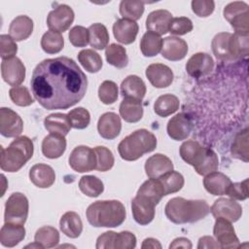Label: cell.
<instances>
[{"label":"cell","instance_id":"cell-58","mask_svg":"<svg viewBox=\"0 0 249 249\" xmlns=\"http://www.w3.org/2000/svg\"><path fill=\"white\" fill-rule=\"evenodd\" d=\"M193 247L190 239L186 238V237H178L175 238L171 244L169 245V248H187V249H191Z\"/></svg>","mask_w":249,"mask_h":249},{"label":"cell","instance_id":"cell-23","mask_svg":"<svg viewBox=\"0 0 249 249\" xmlns=\"http://www.w3.org/2000/svg\"><path fill=\"white\" fill-rule=\"evenodd\" d=\"M171 170H173L171 160L162 154H155L145 162V171L150 178L158 179Z\"/></svg>","mask_w":249,"mask_h":249},{"label":"cell","instance_id":"cell-16","mask_svg":"<svg viewBox=\"0 0 249 249\" xmlns=\"http://www.w3.org/2000/svg\"><path fill=\"white\" fill-rule=\"evenodd\" d=\"M213 68V58L205 53H196L193 54L186 64V70L188 74L194 78L204 77L210 74Z\"/></svg>","mask_w":249,"mask_h":249},{"label":"cell","instance_id":"cell-44","mask_svg":"<svg viewBox=\"0 0 249 249\" xmlns=\"http://www.w3.org/2000/svg\"><path fill=\"white\" fill-rule=\"evenodd\" d=\"M158 179H160V181L163 187L165 196L179 192L183 188L184 183H185L183 175L181 173H179L177 171H173V170L165 173L164 175H162L161 177H160Z\"/></svg>","mask_w":249,"mask_h":249},{"label":"cell","instance_id":"cell-40","mask_svg":"<svg viewBox=\"0 0 249 249\" xmlns=\"http://www.w3.org/2000/svg\"><path fill=\"white\" fill-rule=\"evenodd\" d=\"M79 188L83 194L89 197H96L104 191L103 182L93 175H85L81 177Z\"/></svg>","mask_w":249,"mask_h":249},{"label":"cell","instance_id":"cell-12","mask_svg":"<svg viewBox=\"0 0 249 249\" xmlns=\"http://www.w3.org/2000/svg\"><path fill=\"white\" fill-rule=\"evenodd\" d=\"M213 234L221 248H238L240 242L230 221L224 218H216Z\"/></svg>","mask_w":249,"mask_h":249},{"label":"cell","instance_id":"cell-35","mask_svg":"<svg viewBox=\"0 0 249 249\" xmlns=\"http://www.w3.org/2000/svg\"><path fill=\"white\" fill-rule=\"evenodd\" d=\"M89 43L95 50L107 48L109 42V33L106 26L102 23H93L89 28Z\"/></svg>","mask_w":249,"mask_h":249},{"label":"cell","instance_id":"cell-34","mask_svg":"<svg viewBox=\"0 0 249 249\" xmlns=\"http://www.w3.org/2000/svg\"><path fill=\"white\" fill-rule=\"evenodd\" d=\"M137 196H143L157 205L165 196V194L160 179L150 178L140 186L137 191Z\"/></svg>","mask_w":249,"mask_h":249},{"label":"cell","instance_id":"cell-25","mask_svg":"<svg viewBox=\"0 0 249 249\" xmlns=\"http://www.w3.org/2000/svg\"><path fill=\"white\" fill-rule=\"evenodd\" d=\"M30 181L38 188H50L55 181V173L52 166L45 163L34 164L29 170Z\"/></svg>","mask_w":249,"mask_h":249},{"label":"cell","instance_id":"cell-31","mask_svg":"<svg viewBox=\"0 0 249 249\" xmlns=\"http://www.w3.org/2000/svg\"><path fill=\"white\" fill-rule=\"evenodd\" d=\"M60 231L70 238H77L83 231V222L74 211L64 213L59 221Z\"/></svg>","mask_w":249,"mask_h":249},{"label":"cell","instance_id":"cell-54","mask_svg":"<svg viewBox=\"0 0 249 249\" xmlns=\"http://www.w3.org/2000/svg\"><path fill=\"white\" fill-rule=\"evenodd\" d=\"M227 195L234 200L246 199L248 197V179L238 183H231Z\"/></svg>","mask_w":249,"mask_h":249},{"label":"cell","instance_id":"cell-39","mask_svg":"<svg viewBox=\"0 0 249 249\" xmlns=\"http://www.w3.org/2000/svg\"><path fill=\"white\" fill-rule=\"evenodd\" d=\"M64 46V40L59 32L49 30L42 36L41 47L43 51L49 54L59 53Z\"/></svg>","mask_w":249,"mask_h":249},{"label":"cell","instance_id":"cell-47","mask_svg":"<svg viewBox=\"0 0 249 249\" xmlns=\"http://www.w3.org/2000/svg\"><path fill=\"white\" fill-rule=\"evenodd\" d=\"M118 87L113 81L106 80L101 83L98 88V97L100 101L106 105H110L116 102L118 99Z\"/></svg>","mask_w":249,"mask_h":249},{"label":"cell","instance_id":"cell-46","mask_svg":"<svg viewBox=\"0 0 249 249\" xmlns=\"http://www.w3.org/2000/svg\"><path fill=\"white\" fill-rule=\"evenodd\" d=\"M96 156V167L95 169L101 172L110 170L115 162L113 153L111 150L104 146H97L93 148Z\"/></svg>","mask_w":249,"mask_h":249},{"label":"cell","instance_id":"cell-17","mask_svg":"<svg viewBox=\"0 0 249 249\" xmlns=\"http://www.w3.org/2000/svg\"><path fill=\"white\" fill-rule=\"evenodd\" d=\"M146 77L155 88L163 89L171 85L174 75L167 65L162 63H153L147 67Z\"/></svg>","mask_w":249,"mask_h":249},{"label":"cell","instance_id":"cell-6","mask_svg":"<svg viewBox=\"0 0 249 249\" xmlns=\"http://www.w3.org/2000/svg\"><path fill=\"white\" fill-rule=\"evenodd\" d=\"M156 147V136L148 129L140 128L124 137L119 143L118 152L123 160L133 161L144 154L153 152Z\"/></svg>","mask_w":249,"mask_h":249},{"label":"cell","instance_id":"cell-5","mask_svg":"<svg viewBox=\"0 0 249 249\" xmlns=\"http://www.w3.org/2000/svg\"><path fill=\"white\" fill-rule=\"evenodd\" d=\"M212 51L217 59L232 61L248 55V36L221 32L212 40Z\"/></svg>","mask_w":249,"mask_h":249},{"label":"cell","instance_id":"cell-20","mask_svg":"<svg viewBox=\"0 0 249 249\" xmlns=\"http://www.w3.org/2000/svg\"><path fill=\"white\" fill-rule=\"evenodd\" d=\"M161 55L171 61H177L183 59L188 53V45L185 40L175 37L168 36L162 40Z\"/></svg>","mask_w":249,"mask_h":249},{"label":"cell","instance_id":"cell-28","mask_svg":"<svg viewBox=\"0 0 249 249\" xmlns=\"http://www.w3.org/2000/svg\"><path fill=\"white\" fill-rule=\"evenodd\" d=\"M25 237L23 225L5 223L0 231V242L5 247H14Z\"/></svg>","mask_w":249,"mask_h":249},{"label":"cell","instance_id":"cell-3","mask_svg":"<svg viewBox=\"0 0 249 249\" xmlns=\"http://www.w3.org/2000/svg\"><path fill=\"white\" fill-rule=\"evenodd\" d=\"M86 215L89 223L95 228H116L124 223L126 212L119 200H98L88 207Z\"/></svg>","mask_w":249,"mask_h":249},{"label":"cell","instance_id":"cell-13","mask_svg":"<svg viewBox=\"0 0 249 249\" xmlns=\"http://www.w3.org/2000/svg\"><path fill=\"white\" fill-rule=\"evenodd\" d=\"M210 212L216 218H224L230 222H236L241 218L242 207L232 198L221 197L214 201Z\"/></svg>","mask_w":249,"mask_h":249},{"label":"cell","instance_id":"cell-1","mask_svg":"<svg viewBox=\"0 0 249 249\" xmlns=\"http://www.w3.org/2000/svg\"><path fill=\"white\" fill-rule=\"evenodd\" d=\"M30 86L34 98L45 109H68L85 96L88 78L74 59L58 56L37 64Z\"/></svg>","mask_w":249,"mask_h":249},{"label":"cell","instance_id":"cell-2","mask_svg":"<svg viewBox=\"0 0 249 249\" xmlns=\"http://www.w3.org/2000/svg\"><path fill=\"white\" fill-rule=\"evenodd\" d=\"M165 216L174 224L196 223L210 213V207L201 199H186L173 197L164 208Z\"/></svg>","mask_w":249,"mask_h":249},{"label":"cell","instance_id":"cell-8","mask_svg":"<svg viewBox=\"0 0 249 249\" xmlns=\"http://www.w3.org/2000/svg\"><path fill=\"white\" fill-rule=\"evenodd\" d=\"M224 18L231 23L235 34L248 36L249 33V10L248 5L242 1L229 3L224 8Z\"/></svg>","mask_w":249,"mask_h":249},{"label":"cell","instance_id":"cell-22","mask_svg":"<svg viewBox=\"0 0 249 249\" xmlns=\"http://www.w3.org/2000/svg\"><path fill=\"white\" fill-rule=\"evenodd\" d=\"M122 129L121 118L113 112H107L101 115L97 123V130L101 137L105 139L116 138Z\"/></svg>","mask_w":249,"mask_h":249},{"label":"cell","instance_id":"cell-59","mask_svg":"<svg viewBox=\"0 0 249 249\" xmlns=\"http://www.w3.org/2000/svg\"><path fill=\"white\" fill-rule=\"evenodd\" d=\"M141 248L142 249H146V248H159V249H160L161 245L159 242V240H157L155 238H152V237H149V238H146V239L143 240Z\"/></svg>","mask_w":249,"mask_h":249},{"label":"cell","instance_id":"cell-27","mask_svg":"<svg viewBox=\"0 0 249 249\" xmlns=\"http://www.w3.org/2000/svg\"><path fill=\"white\" fill-rule=\"evenodd\" d=\"M66 150L65 136L57 133H50L42 142V153L48 159H57Z\"/></svg>","mask_w":249,"mask_h":249},{"label":"cell","instance_id":"cell-10","mask_svg":"<svg viewBox=\"0 0 249 249\" xmlns=\"http://www.w3.org/2000/svg\"><path fill=\"white\" fill-rule=\"evenodd\" d=\"M70 167L80 173L89 172L96 167V156L94 150L88 146H77L69 156Z\"/></svg>","mask_w":249,"mask_h":249},{"label":"cell","instance_id":"cell-49","mask_svg":"<svg viewBox=\"0 0 249 249\" xmlns=\"http://www.w3.org/2000/svg\"><path fill=\"white\" fill-rule=\"evenodd\" d=\"M9 95L11 100L18 106L25 107L31 105L34 102L28 89L23 86L13 87L9 90Z\"/></svg>","mask_w":249,"mask_h":249},{"label":"cell","instance_id":"cell-18","mask_svg":"<svg viewBox=\"0 0 249 249\" xmlns=\"http://www.w3.org/2000/svg\"><path fill=\"white\" fill-rule=\"evenodd\" d=\"M155 206L149 199L136 195L131 201V211L135 222L142 226L150 224L155 217Z\"/></svg>","mask_w":249,"mask_h":249},{"label":"cell","instance_id":"cell-32","mask_svg":"<svg viewBox=\"0 0 249 249\" xmlns=\"http://www.w3.org/2000/svg\"><path fill=\"white\" fill-rule=\"evenodd\" d=\"M33 31V20L27 16H18L14 18L9 27L10 36L15 41L27 39Z\"/></svg>","mask_w":249,"mask_h":249},{"label":"cell","instance_id":"cell-24","mask_svg":"<svg viewBox=\"0 0 249 249\" xmlns=\"http://www.w3.org/2000/svg\"><path fill=\"white\" fill-rule=\"evenodd\" d=\"M172 18L171 13L167 10L160 9L153 11L147 17L146 28L159 35L165 34L169 31V25Z\"/></svg>","mask_w":249,"mask_h":249},{"label":"cell","instance_id":"cell-43","mask_svg":"<svg viewBox=\"0 0 249 249\" xmlns=\"http://www.w3.org/2000/svg\"><path fill=\"white\" fill-rule=\"evenodd\" d=\"M34 239L41 244L43 248H52L56 246L59 242V233L55 228L44 226L36 231Z\"/></svg>","mask_w":249,"mask_h":249},{"label":"cell","instance_id":"cell-15","mask_svg":"<svg viewBox=\"0 0 249 249\" xmlns=\"http://www.w3.org/2000/svg\"><path fill=\"white\" fill-rule=\"evenodd\" d=\"M23 130V122L19 115L10 108L0 109V132L5 137H18Z\"/></svg>","mask_w":249,"mask_h":249},{"label":"cell","instance_id":"cell-56","mask_svg":"<svg viewBox=\"0 0 249 249\" xmlns=\"http://www.w3.org/2000/svg\"><path fill=\"white\" fill-rule=\"evenodd\" d=\"M117 232L109 231L98 236L95 247L97 249H116Z\"/></svg>","mask_w":249,"mask_h":249},{"label":"cell","instance_id":"cell-53","mask_svg":"<svg viewBox=\"0 0 249 249\" xmlns=\"http://www.w3.org/2000/svg\"><path fill=\"white\" fill-rule=\"evenodd\" d=\"M191 5L193 12L200 18L210 16L215 8V3L212 0H194Z\"/></svg>","mask_w":249,"mask_h":249},{"label":"cell","instance_id":"cell-51","mask_svg":"<svg viewBox=\"0 0 249 249\" xmlns=\"http://www.w3.org/2000/svg\"><path fill=\"white\" fill-rule=\"evenodd\" d=\"M193 22L189 18L186 17H179L172 18L169 31L173 35H185L193 30Z\"/></svg>","mask_w":249,"mask_h":249},{"label":"cell","instance_id":"cell-7","mask_svg":"<svg viewBox=\"0 0 249 249\" xmlns=\"http://www.w3.org/2000/svg\"><path fill=\"white\" fill-rule=\"evenodd\" d=\"M33 151V142L29 137H17L8 148L1 147V169L7 172L18 171L32 158Z\"/></svg>","mask_w":249,"mask_h":249},{"label":"cell","instance_id":"cell-38","mask_svg":"<svg viewBox=\"0 0 249 249\" xmlns=\"http://www.w3.org/2000/svg\"><path fill=\"white\" fill-rule=\"evenodd\" d=\"M106 60L109 64L117 68H124L128 63L126 50L122 45L111 44L107 46L105 51Z\"/></svg>","mask_w":249,"mask_h":249},{"label":"cell","instance_id":"cell-29","mask_svg":"<svg viewBox=\"0 0 249 249\" xmlns=\"http://www.w3.org/2000/svg\"><path fill=\"white\" fill-rule=\"evenodd\" d=\"M121 93L124 97L142 100L146 93V85L140 77L129 75L121 84Z\"/></svg>","mask_w":249,"mask_h":249},{"label":"cell","instance_id":"cell-57","mask_svg":"<svg viewBox=\"0 0 249 249\" xmlns=\"http://www.w3.org/2000/svg\"><path fill=\"white\" fill-rule=\"evenodd\" d=\"M197 248H221L220 244L211 236H202L198 239Z\"/></svg>","mask_w":249,"mask_h":249},{"label":"cell","instance_id":"cell-45","mask_svg":"<svg viewBox=\"0 0 249 249\" xmlns=\"http://www.w3.org/2000/svg\"><path fill=\"white\" fill-rule=\"evenodd\" d=\"M231 155L233 158L241 160L245 162L248 161V129L240 131L231 145Z\"/></svg>","mask_w":249,"mask_h":249},{"label":"cell","instance_id":"cell-26","mask_svg":"<svg viewBox=\"0 0 249 249\" xmlns=\"http://www.w3.org/2000/svg\"><path fill=\"white\" fill-rule=\"evenodd\" d=\"M231 183L232 182L227 175L217 171L205 175L203 179V186L205 190L213 196L227 195Z\"/></svg>","mask_w":249,"mask_h":249},{"label":"cell","instance_id":"cell-21","mask_svg":"<svg viewBox=\"0 0 249 249\" xmlns=\"http://www.w3.org/2000/svg\"><path fill=\"white\" fill-rule=\"evenodd\" d=\"M139 26L134 20L120 18L113 24V33L118 42L129 45L133 43L136 39Z\"/></svg>","mask_w":249,"mask_h":249},{"label":"cell","instance_id":"cell-9","mask_svg":"<svg viewBox=\"0 0 249 249\" xmlns=\"http://www.w3.org/2000/svg\"><path fill=\"white\" fill-rule=\"evenodd\" d=\"M28 199L23 194H12L5 203V223L24 225L28 216Z\"/></svg>","mask_w":249,"mask_h":249},{"label":"cell","instance_id":"cell-55","mask_svg":"<svg viewBox=\"0 0 249 249\" xmlns=\"http://www.w3.org/2000/svg\"><path fill=\"white\" fill-rule=\"evenodd\" d=\"M136 246V236L127 231L117 232L116 249H132Z\"/></svg>","mask_w":249,"mask_h":249},{"label":"cell","instance_id":"cell-52","mask_svg":"<svg viewBox=\"0 0 249 249\" xmlns=\"http://www.w3.org/2000/svg\"><path fill=\"white\" fill-rule=\"evenodd\" d=\"M18 52L16 41L7 34L0 36V55L2 59H9L15 56Z\"/></svg>","mask_w":249,"mask_h":249},{"label":"cell","instance_id":"cell-37","mask_svg":"<svg viewBox=\"0 0 249 249\" xmlns=\"http://www.w3.org/2000/svg\"><path fill=\"white\" fill-rule=\"evenodd\" d=\"M162 47L161 37L152 31H147L140 42V50L144 56H155L160 51Z\"/></svg>","mask_w":249,"mask_h":249},{"label":"cell","instance_id":"cell-14","mask_svg":"<svg viewBox=\"0 0 249 249\" xmlns=\"http://www.w3.org/2000/svg\"><path fill=\"white\" fill-rule=\"evenodd\" d=\"M1 75L8 85L17 87L25 79V66L17 56L3 59L1 62Z\"/></svg>","mask_w":249,"mask_h":249},{"label":"cell","instance_id":"cell-48","mask_svg":"<svg viewBox=\"0 0 249 249\" xmlns=\"http://www.w3.org/2000/svg\"><path fill=\"white\" fill-rule=\"evenodd\" d=\"M67 115L73 128L84 129L88 127V125L89 124V122H90L89 112L83 107L72 109Z\"/></svg>","mask_w":249,"mask_h":249},{"label":"cell","instance_id":"cell-4","mask_svg":"<svg viewBox=\"0 0 249 249\" xmlns=\"http://www.w3.org/2000/svg\"><path fill=\"white\" fill-rule=\"evenodd\" d=\"M184 161L194 166L199 175H207L218 169L219 160L216 153L208 148L201 146L197 141H185L179 150Z\"/></svg>","mask_w":249,"mask_h":249},{"label":"cell","instance_id":"cell-50","mask_svg":"<svg viewBox=\"0 0 249 249\" xmlns=\"http://www.w3.org/2000/svg\"><path fill=\"white\" fill-rule=\"evenodd\" d=\"M68 37L74 47H86L89 44V29L81 25H76L70 29Z\"/></svg>","mask_w":249,"mask_h":249},{"label":"cell","instance_id":"cell-30","mask_svg":"<svg viewBox=\"0 0 249 249\" xmlns=\"http://www.w3.org/2000/svg\"><path fill=\"white\" fill-rule=\"evenodd\" d=\"M120 115L126 123H137L143 117V106L139 99L124 97L120 104Z\"/></svg>","mask_w":249,"mask_h":249},{"label":"cell","instance_id":"cell-33","mask_svg":"<svg viewBox=\"0 0 249 249\" xmlns=\"http://www.w3.org/2000/svg\"><path fill=\"white\" fill-rule=\"evenodd\" d=\"M45 128L51 133H57L65 136L70 131L72 125L68 115L62 113H53L44 120Z\"/></svg>","mask_w":249,"mask_h":249},{"label":"cell","instance_id":"cell-36","mask_svg":"<svg viewBox=\"0 0 249 249\" xmlns=\"http://www.w3.org/2000/svg\"><path fill=\"white\" fill-rule=\"evenodd\" d=\"M179 99L173 94H163L158 97L154 104L155 113L160 117H167L179 109Z\"/></svg>","mask_w":249,"mask_h":249},{"label":"cell","instance_id":"cell-19","mask_svg":"<svg viewBox=\"0 0 249 249\" xmlns=\"http://www.w3.org/2000/svg\"><path fill=\"white\" fill-rule=\"evenodd\" d=\"M166 130L168 136L173 140H185L191 133L192 122L188 115L185 113H179L168 121Z\"/></svg>","mask_w":249,"mask_h":249},{"label":"cell","instance_id":"cell-11","mask_svg":"<svg viewBox=\"0 0 249 249\" xmlns=\"http://www.w3.org/2000/svg\"><path fill=\"white\" fill-rule=\"evenodd\" d=\"M74 12L71 7L65 4L58 5L54 10L51 11L47 18V24L50 30L56 32L66 31L74 20Z\"/></svg>","mask_w":249,"mask_h":249},{"label":"cell","instance_id":"cell-42","mask_svg":"<svg viewBox=\"0 0 249 249\" xmlns=\"http://www.w3.org/2000/svg\"><path fill=\"white\" fill-rule=\"evenodd\" d=\"M144 13V2L138 0H123L120 3V14L123 18L137 20Z\"/></svg>","mask_w":249,"mask_h":249},{"label":"cell","instance_id":"cell-41","mask_svg":"<svg viewBox=\"0 0 249 249\" xmlns=\"http://www.w3.org/2000/svg\"><path fill=\"white\" fill-rule=\"evenodd\" d=\"M78 60L89 73H96L102 68L101 56L90 49H86L78 53Z\"/></svg>","mask_w":249,"mask_h":249}]
</instances>
